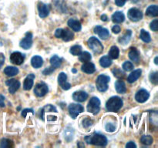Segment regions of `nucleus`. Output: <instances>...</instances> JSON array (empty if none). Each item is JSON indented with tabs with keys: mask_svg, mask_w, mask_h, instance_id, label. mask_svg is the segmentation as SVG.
Returning <instances> with one entry per match:
<instances>
[{
	"mask_svg": "<svg viewBox=\"0 0 158 148\" xmlns=\"http://www.w3.org/2000/svg\"><path fill=\"white\" fill-rule=\"evenodd\" d=\"M107 16H106V15H104V14H103V15H101V19H102V21H104V22H106V21H107Z\"/></svg>",
	"mask_w": 158,
	"mask_h": 148,
	"instance_id": "obj_53",
	"label": "nucleus"
},
{
	"mask_svg": "<svg viewBox=\"0 0 158 148\" xmlns=\"http://www.w3.org/2000/svg\"><path fill=\"white\" fill-rule=\"evenodd\" d=\"M50 64L53 68H59L62 64V59L56 55L52 56L50 59Z\"/></svg>",
	"mask_w": 158,
	"mask_h": 148,
	"instance_id": "obj_31",
	"label": "nucleus"
},
{
	"mask_svg": "<svg viewBox=\"0 0 158 148\" xmlns=\"http://www.w3.org/2000/svg\"><path fill=\"white\" fill-rule=\"evenodd\" d=\"M122 68H123V69L124 71H131L132 69H134V64H133L130 61H126L123 63V66H122Z\"/></svg>",
	"mask_w": 158,
	"mask_h": 148,
	"instance_id": "obj_40",
	"label": "nucleus"
},
{
	"mask_svg": "<svg viewBox=\"0 0 158 148\" xmlns=\"http://www.w3.org/2000/svg\"><path fill=\"white\" fill-rule=\"evenodd\" d=\"M146 14L148 15V16L157 17L158 15V7L157 5L150 6L147 9Z\"/></svg>",
	"mask_w": 158,
	"mask_h": 148,
	"instance_id": "obj_29",
	"label": "nucleus"
},
{
	"mask_svg": "<svg viewBox=\"0 0 158 148\" xmlns=\"http://www.w3.org/2000/svg\"><path fill=\"white\" fill-rule=\"evenodd\" d=\"M43 64V60L41 56H34L32 59H31V65L32 67L38 69L40 68Z\"/></svg>",
	"mask_w": 158,
	"mask_h": 148,
	"instance_id": "obj_22",
	"label": "nucleus"
},
{
	"mask_svg": "<svg viewBox=\"0 0 158 148\" xmlns=\"http://www.w3.org/2000/svg\"><path fill=\"white\" fill-rule=\"evenodd\" d=\"M106 130L109 133H113L116 130V125L113 123H107L106 124Z\"/></svg>",
	"mask_w": 158,
	"mask_h": 148,
	"instance_id": "obj_41",
	"label": "nucleus"
},
{
	"mask_svg": "<svg viewBox=\"0 0 158 148\" xmlns=\"http://www.w3.org/2000/svg\"><path fill=\"white\" fill-rule=\"evenodd\" d=\"M13 146V143L9 139L4 138L0 141V147L2 148H8Z\"/></svg>",
	"mask_w": 158,
	"mask_h": 148,
	"instance_id": "obj_37",
	"label": "nucleus"
},
{
	"mask_svg": "<svg viewBox=\"0 0 158 148\" xmlns=\"http://www.w3.org/2000/svg\"><path fill=\"white\" fill-rule=\"evenodd\" d=\"M88 98V94L84 91H77L73 94V99L75 101L82 103V102L86 101V99Z\"/></svg>",
	"mask_w": 158,
	"mask_h": 148,
	"instance_id": "obj_17",
	"label": "nucleus"
},
{
	"mask_svg": "<svg viewBox=\"0 0 158 148\" xmlns=\"http://www.w3.org/2000/svg\"><path fill=\"white\" fill-rule=\"evenodd\" d=\"M67 24L68 26H69V27H70L71 29L73 31H75V32H80L82 29L81 23H80L78 20L74 19V18H69V19L68 20Z\"/></svg>",
	"mask_w": 158,
	"mask_h": 148,
	"instance_id": "obj_19",
	"label": "nucleus"
},
{
	"mask_svg": "<svg viewBox=\"0 0 158 148\" xmlns=\"http://www.w3.org/2000/svg\"><path fill=\"white\" fill-rule=\"evenodd\" d=\"M69 52L73 56H79L82 52V47L79 45H75V46L71 47Z\"/></svg>",
	"mask_w": 158,
	"mask_h": 148,
	"instance_id": "obj_38",
	"label": "nucleus"
},
{
	"mask_svg": "<svg viewBox=\"0 0 158 148\" xmlns=\"http://www.w3.org/2000/svg\"><path fill=\"white\" fill-rule=\"evenodd\" d=\"M126 147H137V145H136L133 141H130L129 143H127L126 144Z\"/></svg>",
	"mask_w": 158,
	"mask_h": 148,
	"instance_id": "obj_52",
	"label": "nucleus"
},
{
	"mask_svg": "<svg viewBox=\"0 0 158 148\" xmlns=\"http://www.w3.org/2000/svg\"><path fill=\"white\" fill-rule=\"evenodd\" d=\"M128 56H129V58L133 62L137 63L140 60V53H139L138 50L136 48H131V50L128 53Z\"/></svg>",
	"mask_w": 158,
	"mask_h": 148,
	"instance_id": "obj_25",
	"label": "nucleus"
},
{
	"mask_svg": "<svg viewBox=\"0 0 158 148\" xmlns=\"http://www.w3.org/2000/svg\"><path fill=\"white\" fill-rule=\"evenodd\" d=\"M150 97V94L146 89H141L140 90L137 91V92L136 93L135 96V99L137 100V102L140 103H143L144 102H146L147 100L149 99Z\"/></svg>",
	"mask_w": 158,
	"mask_h": 148,
	"instance_id": "obj_11",
	"label": "nucleus"
},
{
	"mask_svg": "<svg viewBox=\"0 0 158 148\" xmlns=\"http://www.w3.org/2000/svg\"><path fill=\"white\" fill-rule=\"evenodd\" d=\"M110 78L109 76H106L105 74H101L97 77L96 80V86L97 89L100 92H106L108 89V83H109Z\"/></svg>",
	"mask_w": 158,
	"mask_h": 148,
	"instance_id": "obj_3",
	"label": "nucleus"
},
{
	"mask_svg": "<svg viewBox=\"0 0 158 148\" xmlns=\"http://www.w3.org/2000/svg\"><path fill=\"white\" fill-rule=\"evenodd\" d=\"M108 56L112 60H117L120 56V49L117 46H113L109 51Z\"/></svg>",
	"mask_w": 158,
	"mask_h": 148,
	"instance_id": "obj_26",
	"label": "nucleus"
},
{
	"mask_svg": "<svg viewBox=\"0 0 158 148\" xmlns=\"http://www.w3.org/2000/svg\"><path fill=\"white\" fill-rule=\"evenodd\" d=\"M126 2H127V0H115L116 5H117V6H120V7L124 6L125 3H126Z\"/></svg>",
	"mask_w": 158,
	"mask_h": 148,
	"instance_id": "obj_49",
	"label": "nucleus"
},
{
	"mask_svg": "<svg viewBox=\"0 0 158 148\" xmlns=\"http://www.w3.org/2000/svg\"><path fill=\"white\" fill-rule=\"evenodd\" d=\"M33 113V109H23V111H22V116H23V117H26V114L28 113Z\"/></svg>",
	"mask_w": 158,
	"mask_h": 148,
	"instance_id": "obj_48",
	"label": "nucleus"
},
{
	"mask_svg": "<svg viewBox=\"0 0 158 148\" xmlns=\"http://www.w3.org/2000/svg\"><path fill=\"white\" fill-rule=\"evenodd\" d=\"M86 142L88 144H93L94 146H104L107 144V139L103 134H98V133H94L93 135L86 136Z\"/></svg>",
	"mask_w": 158,
	"mask_h": 148,
	"instance_id": "obj_1",
	"label": "nucleus"
},
{
	"mask_svg": "<svg viewBox=\"0 0 158 148\" xmlns=\"http://www.w3.org/2000/svg\"><path fill=\"white\" fill-rule=\"evenodd\" d=\"M94 33L97 34L102 39H107L110 36L109 30L100 26H97L94 28Z\"/></svg>",
	"mask_w": 158,
	"mask_h": 148,
	"instance_id": "obj_14",
	"label": "nucleus"
},
{
	"mask_svg": "<svg viewBox=\"0 0 158 148\" xmlns=\"http://www.w3.org/2000/svg\"><path fill=\"white\" fill-rule=\"evenodd\" d=\"M128 18L132 22H138L143 18V13L137 8H131L127 12Z\"/></svg>",
	"mask_w": 158,
	"mask_h": 148,
	"instance_id": "obj_7",
	"label": "nucleus"
},
{
	"mask_svg": "<svg viewBox=\"0 0 158 148\" xmlns=\"http://www.w3.org/2000/svg\"><path fill=\"white\" fill-rule=\"evenodd\" d=\"M49 91V88L48 86L43 82L37 83L35 86V89H34V93L39 97H44Z\"/></svg>",
	"mask_w": 158,
	"mask_h": 148,
	"instance_id": "obj_8",
	"label": "nucleus"
},
{
	"mask_svg": "<svg viewBox=\"0 0 158 148\" xmlns=\"http://www.w3.org/2000/svg\"><path fill=\"white\" fill-rule=\"evenodd\" d=\"M157 58H158V57L156 56L155 57V60H154V63H155L156 65H157Z\"/></svg>",
	"mask_w": 158,
	"mask_h": 148,
	"instance_id": "obj_54",
	"label": "nucleus"
},
{
	"mask_svg": "<svg viewBox=\"0 0 158 148\" xmlns=\"http://www.w3.org/2000/svg\"><path fill=\"white\" fill-rule=\"evenodd\" d=\"M131 35H132V32H131V30H127L126 33H125L124 35H122V36H120V38H119L118 41L123 45L127 44L130 42V40H131Z\"/></svg>",
	"mask_w": 158,
	"mask_h": 148,
	"instance_id": "obj_28",
	"label": "nucleus"
},
{
	"mask_svg": "<svg viewBox=\"0 0 158 148\" xmlns=\"http://www.w3.org/2000/svg\"><path fill=\"white\" fill-rule=\"evenodd\" d=\"M112 31L115 34H118L120 33V31H121V29H120V26H118V25H115L112 27Z\"/></svg>",
	"mask_w": 158,
	"mask_h": 148,
	"instance_id": "obj_46",
	"label": "nucleus"
},
{
	"mask_svg": "<svg viewBox=\"0 0 158 148\" xmlns=\"http://www.w3.org/2000/svg\"><path fill=\"white\" fill-rule=\"evenodd\" d=\"M100 109V100L98 97H94L90 99L87 105L88 112L91 113L94 115H97Z\"/></svg>",
	"mask_w": 158,
	"mask_h": 148,
	"instance_id": "obj_5",
	"label": "nucleus"
},
{
	"mask_svg": "<svg viewBox=\"0 0 158 148\" xmlns=\"http://www.w3.org/2000/svg\"><path fill=\"white\" fill-rule=\"evenodd\" d=\"M58 83L60 87L64 90H68L70 89L71 85L67 82V76L65 72H60L58 76Z\"/></svg>",
	"mask_w": 158,
	"mask_h": 148,
	"instance_id": "obj_9",
	"label": "nucleus"
},
{
	"mask_svg": "<svg viewBox=\"0 0 158 148\" xmlns=\"http://www.w3.org/2000/svg\"><path fill=\"white\" fill-rule=\"evenodd\" d=\"M141 73H142L141 69H136V70H134V72H132L131 74H130L129 76H128L127 78V81L129 82L130 83H134V82L137 81V80L140 78V76H141Z\"/></svg>",
	"mask_w": 158,
	"mask_h": 148,
	"instance_id": "obj_21",
	"label": "nucleus"
},
{
	"mask_svg": "<svg viewBox=\"0 0 158 148\" xmlns=\"http://www.w3.org/2000/svg\"><path fill=\"white\" fill-rule=\"evenodd\" d=\"M39 15L40 18H46L49 14V7L46 4L43 2H39L38 4Z\"/></svg>",
	"mask_w": 158,
	"mask_h": 148,
	"instance_id": "obj_15",
	"label": "nucleus"
},
{
	"mask_svg": "<svg viewBox=\"0 0 158 148\" xmlns=\"http://www.w3.org/2000/svg\"><path fill=\"white\" fill-rule=\"evenodd\" d=\"M88 46L95 53L100 54L103 51V46L97 37L92 36L88 39Z\"/></svg>",
	"mask_w": 158,
	"mask_h": 148,
	"instance_id": "obj_4",
	"label": "nucleus"
},
{
	"mask_svg": "<svg viewBox=\"0 0 158 148\" xmlns=\"http://www.w3.org/2000/svg\"><path fill=\"white\" fill-rule=\"evenodd\" d=\"M150 28H151V29H152L153 31H154V32H157L158 30V20L157 18L151 22V25H150Z\"/></svg>",
	"mask_w": 158,
	"mask_h": 148,
	"instance_id": "obj_44",
	"label": "nucleus"
},
{
	"mask_svg": "<svg viewBox=\"0 0 158 148\" xmlns=\"http://www.w3.org/2000/svg\"><path fill=\"white\" fill-rule=\"evenodd\" d=\"M150 80L152 83L157 85L158 82V78H157V72H154L152 73H151L150 75Z\"/></svg>",
	"mask_w": 158,
	"mask_h": 148,
	"instance_id": "obj_42",
	"label": "nucleus"
},
{
	"mask_svg": "<svg viewBox=\"0 0 158 148\" xmlns=\"http://www.w3.org/2000/svg\"><path fill=\"white\" fill-rule=\"evenodd\" d=\"M115 88L116 90L118 93L120 94H123L126 92L127 91V87H126V84H125L123 80H117V82L115 83Z\"/></svg>",
	"mask_w": 158,
	"mask_h": 148,
	"instance_id": "obj_24",
	"label": "nucleus"
},
{
	"mask_svg": "<svg viewBox=\"0 0 158 148\" xmlns=\"http://www.w3.org/2000/svg\"><path fill=\"white\" fill-rule=\"evenodd\" d=\"M92 59V56L89 52H82L79 55V60L82 63H86V62H89Z\"/></svg>",
	"mask_w": 158,
	"mask_h": 148,
	"instance_id": "obj_33",
	"label": "nucleus"
},
{
	"mask_svg": "<svg viewBox=\"0 0 158 148\" xmlns=\"http://www.w3.org/2000/svg\"><path fill=\"white\" fill-rule=\"evenodd\" d=\"M4 73L7 76H14L19 73V69L15 66H7L5 68Z\"/></svg>",
	"mask_w": 158,
	"mask_h": 148,
	"instance_id": "obj_27",
	"label": "nucleus"
},
{
	"mask_svg": "<svg viewBox=\"0 0 158 148\" xmlns=\"http://www.w3.org/2000/svg\"><path fill=\"white\" fill-rule=\"evenodd\" d=\"M112 72L113 74L114 75V76H116L118 79H123V77L125 76L124 72H123V71L120 69H119V68H115V69H113Z\"/></svg>",
	"mask_w": 158,
	"mask_h": 148,
	"instance_id": "obj_39",
	"label": "nucleus"
},
{
	"mask_svg": "<svg viewBox=\"0 0 158 148\" xmlns=\"http://www.w3.org/2000/svg\"><path fill=\"white\" fill-rule=\"evenodd\" d=\"M140 38L143 40L144 43H150L151 41V35L148 32H147L144 29H141L140 34Z\"/></svg>",
	"mask_w": 158,
	"mask_h": 148,
	"instance_id": "obj_34",
	"label": "nucleus"
},
{
	"mask_svg": "<svg viewBox=\"0 0 158 148\" xmlns=\"http://www.w3.org/2000/svg\"><path fill=\"white\" fill-rule=\"evenodd\" d=\"M34 79H35V75L32 73L29 74L26 76V78L24 80V83H23V89L25 90H29V89H32V87L33 86Z\"/></svg>",
	"mask_w": 158,
	"mask_h": 148,
	"instance_id": "obj_16",
	"label": "nucleus"
},
{
	"mask_svg": "<svg viewBox=\"0 0 158 148\" xmlns=\"http://www.w3.org/2000/svg\"><path fill=\"white\" fill-rule=\"evenodd\" d=\"M81 69L83 72H86V73L91 74L94 73L96 71V66L94 63H90V62H86V63H83Z\"/></svg>",
	"mask_w": 158,
	"mask_h": 148,
	"instance_id": "obj_18",
	"label": "nucleus"
},
{
	"mask_svg": "<svg viewBox=\"0 0 158 148\" xmlns=\"http://www.w3.org/2000/svg\"><path fill=\"white\" fill-rule=\"evenodd\" d=\"M32 35L30 33V32H27L26 34V37L23 38V39L21 40L19 43L20 47H22L24 49H29V48L32 46Z\"/></svg>",
	"mask_w": 158,
	"mask_h": 148,
	"instance_id": "obj_12",
	"label": "nucleus"
},
{
	"mask_svg": "<svg viewBox=\"0 0 158 148\" xmlns=\"http://www.w3.org/2000/svg\"><path fill=\"white\" fill-rule=\"evenodd\" d=\"M93 123H94V121H93L91 119L86 118V119H84V120H83V127L88 128V127H89L90 126H92Z\"/></svg>",
	"mask_w": 158,
	"mask_h": 148,
	"instance_id": "obj_43",
	"label": "nucleus"
},
{
	"mask_svg": "<svg viewBox=\"0 0 158 148\" xmlns=\"http://www.w3.org/2000/svg\"><path fill=\"white\" fill-rule=\"evenodd\" d=\"M25 56L20 52H14L10 55V62L14 65H21L24 62Z\"/></svg>",
	"mask_w": 158,
	"mask_h": 148,
	"instance_id": "obj_10",
	"label": "nucleus"
},
{
	"mask_svg": "<svg viewBox=\"0 0 158 148\" xmlns=\"http://www.w3.org/2000/svg\"><path fill=\"white\" fill-rule=\"evenodd\" d=\"M6 84L9 86V92L11 94H14L19 88L20 87V83L18 80H15V79H11V80H7L6 82Z\"/></svg>",
	"mask_w": 158,
	"mask_h": 148,
	"instance_id": "obj_13",
	"label": "nucleus"
},
{
	"mask_svg": "<svg viewBox=\"0 0 158 148\" xmlns=\"http://www.w3.org/2000/svg\"><path fill=\"white\" fill-rule=\"evenodd\" d=\"M5 106V97L4 96L0 94V107H4Z\"/></svg>",
	"mask_w": 158,
	"mask_h": 148,
	"instance_id": "obj_50",
	"label": "nucleus"
},
{
	"mask_svg": "<svg viewBox=\"0 0 158 148\" xmlns=\"http://www.w3.org/2000/svg\"><path fill=\"white\" fill-rule=\"evenodd\" d=\"M54 69H55V68H53L52 66L46 68V69H45L44 70H43V73L44 74V75H49V74H51L52 72H53Z\"/></svg>",
	"mask_w": 158,
	"mask_h": 148,
	"instance_id": "obj_45",
	"label": "nucleus"
},
{
	"mask_svg": "<svg viewBox=\"0 0 158 148\" xmlns=\"http://www.w3.org/2000/svg\"><path fill=\"white\" fill-rule=\"evenodd\" d=\"M57 113V109L55 107V106H52V105L49 104V105H46V106H45L43 108V109L41 110V117L42 119H43V114L45 113Z\"/></svg>",
	"mask_w": 158,
	"mask_h": 148,
	"instance_id": "obj_35",
	"label": "nucleus"
},
{
	"mask_svg": "<svg viewBox=\"0 0 158 148\" xmlns=\"http://www.w3.org/2000/svg\"><path fill=\"white\" fill-rule=\"evenodd\" d=\"M111 18L114 23H122L125 20V15L122 12L117 11L113 14Z\"/></svg>",
	"mask_w": 158,
	"mask_h": 148,
	"instance_id": "obj_20",
	"label": "nucleus"
},
{
	"mask_svg": "<svg viewBox=\"0 0 158 148\" xmlns=\"http://www.w3.org/2000/svg\"><path fill=\"white\" fill-rule=\"evenodd\" d=\"M63 29H57L55 32V36L56 38H61L62 34H63Z\"/></svg>",
	"mask_w": 158,
	"mask_h": 148,
	"instance_id": "obj_47",
	"label": "nucleus"
},
{
	"mask_svg": "<svg viewBox=\"0 0 158 148\" xmlns=\"http://www.w3.org/2000/svg\"><path fill=\"white\" fill-rule=\"evenodd\" d=\"M63 135H64L65 139L67 140L68 142L71 141V140L73 139L74 136V130L72 127L70 126H67V127L65 129L64 132H63Z\"/></svg>",
	"mask_w": 158,
	"mask_h": 148,
	"instance_id": "obj_30",
	"label": "nucleus"
},
{
	"mask_svg": "<svg viewBox=\"0 0 158 148\" xmlns=\"http://www.w3.org/2000/svg\"><path fill=\"white\" fill-rule=\"evenodd\" d=\"M4 62H5V56L2 53L0 52V68L2 66V65L4 64Z\"/></svg>",
	"mask_w": 158,
	"mask_h": 148,
	"instance_id": "obj_51",
	"label": "nucleus"
},
{
	"mask_svg": "<svg viewBox=\"0 0 158 148\" xmlns=\"http://www.w3.org/2000/svg\"><path fill=\"white\" fill-rule=\"evenodd\" d=\"M68 110H69L70 117L73 119H76L79 114L84 111V108L82 105L78 104V103H71L68 107Z\"/></svg>",
	"mask_w": 158,
	"mask_h": 148,
	"instance_id": "obj_6",
	"label": "nucleus"
},
{
	"mask_svg": "<svg viewBox=\"0 0 158 148\" xmlns=\"http://www.w3.org/2000/svg\"><path fill=\"white\" fill-rule=\"evenodd\" d=\"M123 100L120 97H112L107 100L106 103V108L110 112H117L120 110L123 106Z\"/></svg>",
	"mask_w": 158,
	"mask_h": 148,
	"instance_id": "obj_2",
	"label": "nucleus"
},
{
	"mask_svg": "<svg viewBox=\"0 0 158 148\" xmlns=\"http://www.w3.org/2000/svg\"><path fill=\"white\" fill-rule=\"evenodd\" d=\"M61 39H63V41L69 42L74 39V33L69 29H63V34H62Z\"/></svg>",
	"mask_w": 158,
	"mask_h": 148,
	"instance_id": "obj_23",
	"label": "nucleus"
},
{
	"mask_svg": "<svg viewBox=\"0 0 158 148\" xmlns=\"http://www.w3.org/2000/svg\"><path fill=\"white\" fill-rule=\"evenodd\" d=\"M100 64L102 67H109V66H111L112 64V60L107 56H104L101 57L100 60Z\"/></svg>",
	"mask_w": 158,
	"mask_h": 148,
	"instance_id": "obj_32",
	"label": "nucleus"
},
{
	"mask_svg": "<svg viewBox=\"0 0 158 148\" xmlns=\"http://www.w3.org/2000/svg\"><path fill=\"white\" fill-rule=\"evenodd\" d=\"M153 141H154V140H153L152 137L150 135H143V137H141V139H140V142H141L144 145H151L152 144Z\"/></svg>",
	"mask_w": 158,
	"mask_h": 148,
	"instance_id": "obj_36",
	"label": "nucleus"
}]
</instances>
